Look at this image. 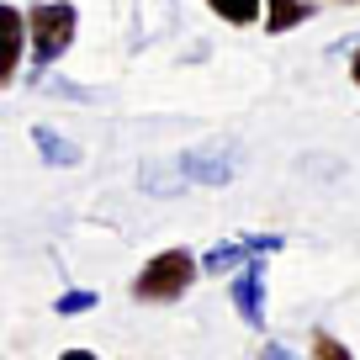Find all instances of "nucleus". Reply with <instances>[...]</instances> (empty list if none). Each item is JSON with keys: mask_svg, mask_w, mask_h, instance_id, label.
Here are the masks:
<instances>
[{"mask_svg": "<svg viewBox=\"0 0 360 360\" xmlns=\"http://www.w3.org/2000/svg\"><path fill=\"white\" fill-rule=\"evenodd\" d=\"M196 276H202V259L191 255V249H159L154 259H143V270L133 276V302H148V307H169L180 302V297L196 286Z\"/></svg>", "mask_w": 360, "mask_h": 360, "instance_id": "obj_2", "label": "nucleus"}, {"mask_svg": "<svg viewBox=\"0 0 360 360\" xmlns=\"http://www.w3.org/2000/svg\"><path fill=\"white\" fill-rule=\"evenodd\" d=\"M22 16H27V64H32V75H53V64L75 48V32H79L75 0H32Z\"/></svg>", "mask_w": 360, "mask_h": 360, "instance_id": "obj_1", "label": "nucleus"}, {"mask_svg": "<svg viewBox=\"0 0 360 360\" xmlns=\"http://www.w3.org/2000/svg\"><path fill=\"white\" fill-rule=\"evenodd\" d=\"M313 0H265L259 6V27H265L270 37H281V32H292V27H302V22H313Z\"/></svg>", "mask_w": 360, "mask_h": 360, "instance_id": "obj_7", "label": "nucleus"}, {"mask_svg": "<svg viewBox=\"0 0 360 360\" xmlns=\"http://www.w3.org/2000/svg\"><path fill=\"white\" fill-rule=\"evenodd\" d=\"M27 64V16L11 0H0V90H11Z\"/></svg>", "mask_w": 360, "mask_h": 360, "instance_id": "obj_5", "label": "nucleus"}, {"mask_svg": "<svg viewBox=\"0 0 360 360\" xmlns=\"http://www.w3.org/2000/svg\"><path fill=\"white\" fill-rule=\"evenodd\" d=\"M259 6H265V0H207V11H212L217 22H228V27H255Z\"/></svg>", "mask_w": 360, "mask_h": 360, "instance_id": "obj_10", "label": "nucleus"}, {"mask_svg": "<svg viewBox=\"0 0 360 360\" xmlns=\"http://www.w3.org/2000/svg\"><path fill=\"white\" fill-rule=\"evenodd\" d=\"M249 249H244V238H228V244H212L202 255V276H233L238 265H249Z\"/></svg>", "mask_w": 360, "mask_h": 360, "instance_id": "obj_9", "label": "nucleus"}, {"mask_svg": "<svg viewBox=\"0 0 360 360\" xmlns=\"http://www.w3.org/2000/svg\"><path fill=\"white\" fill-rule=\"evenodd\" d=\"M307 360H355V355H349V345H345L339 334L313 328V339H307Z\"/></svg>", "mask_w": 360, "mask_h": 360, "instance_id": "obj_11", "label": "nucleus"}, {"mask_svg": "<svg viewBox=\"0 0 360 360\" xmlns=\"http://www.w3.org/2000/svg\"><path fill=\"white\" fill-rule=\"evenodd\" d=\"M96 302H101L96 292H64V297L53 302V313H58V318H79V313H90Z\"/></svg>", "mask_w": 360, "mask_h": 360, "instance_id": "obj_12", "label": "nucleus"}, {"mask_svg": "<svg viewBox=\"0 0 360 360\" xmlns=\"http://www.w3.org/2000/svg\"><path fill=\"white\" fill-rule=\"evenodd\" d=\"M228 302L249 328H265V265H259V255L228 276Z\"/></svg>", "mask_w": 360, "mask_h": 360, "instance_id": "obj_4", "label": "nucleus"}, {"mask_svg": "<svg viewBox=\"0 0 360 360\" xmlns=\"http://www.w3.org/2000/svg\"><path fill=\"white\" fill-rule=\"evenodd\" d=\"M58 360H101V355H96V349H64Z\"/></svg>", "mask_w": 360, "mask_h": 360, "instance_id": "obj_15", "label": "nucleus"}, {"mask_svg": "<svg viewBox=\"0 0 360 360\" xmlns=\"http://www.w3.org/2000/svg\"><path fill=\"white\" fill-rule=\"evenodd\" d=\"M349 79H355V85H360V48H355V53H349Z\"/></svg>", "mask_w": 360, "mask_h": 360, "instance_id": "obj_16", "label": "nucleus"}, {"mask_svg": "<svg viewBox=\"0 0 360 360\" xmlns=\"http://www.w3.org/2000/svg\"><path fill=\"white\" fill-rule=\"evenodd\" d=\"M169 169L180 175V186H228V180L238 175V159L228 154L223 143H212V148L175 154V159H169Z\"/></svg>", "mask_w": 360, "mask_h": 360, "instance_id": "obj_3", "label": "nucleus"}, {"mask_svg": "<svg viewBox=\"0 0 360 360\" xmlns=\"http://www.w3.org/2000/svg\"><path fill=\"white\" fill-rule=\"evenodd\" d=\"M32 148L43 154V165H58V169H75L79 159H85V148H79L75 138H64L58 127H48V122L32 127Z\"/></svg>", "mask_w": 360, "mask_h": 360, "instance_id": "obj_6", "label": "nucleus"}, {"mask_svg": "<svg viewBox=\"0 0 360 360\" xmlns=\"http://www.w3.org/2000/svg\"><path fill=\"white\" fill-rule=\"evenodd\" d=\"M175 27V0H138V43H154Z\"/></svg>", "mask_w": 360, "mask_h": 360, "instance_id": "obj_8", "label": "nucleus"}, {"mask_svg": "<svg viewBox=\"0 0 360 360\" xmlns=\"http://www.w3.org/2000/svg\"><path fill=\"white\" fill-rule=\"evenodd\" d=\"M349 6H360V0H349Z\"/></svg>", "mask_w": 360, "mask_h": 360, "instance_id": "obj_17", "label": "nucleus"}, {"mask_svg": "<svg viewBox=\"0 0 360 360\" xmlns=\"http://www.w3.org/2000/svg\"><path fill=\"white\" fill-rule=\"evenodd\" d=\"M244 249L249 255H276V249H286L281 233H244Z\"/></svg>", "mask_w": 360, "mask_h": 360, "instance_id": "obj_13", "label": "nucleus"}, {"mask_svg": "<svg viewBox=\"0 0 360 360\" xmlns=\"http://www.w3.org/2000/svg\"><path fill=\"white\" fill-rule=\"evenodd\" d=\"M255 360H297V355H292V349H286V345H265V349H259Z\"/></svg>", "mask_w": 360, "mask_h": 360, "instance_id": "obj_14", "label": "nucleus"}]
</instances>
